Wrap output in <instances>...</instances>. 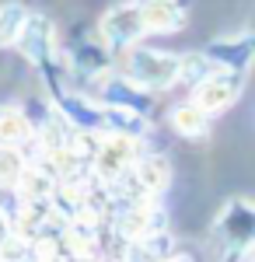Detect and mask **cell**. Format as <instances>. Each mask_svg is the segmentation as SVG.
<instances>
[{
  "instance_id": "1",
  "label": "cell",
  "mask_w": 255,
  "mask_h": 262,
  "mask_svg": "<svg viewBox=\"0 0 255 262\" xmlns=\"http://www.w3.org/2000/svg\"><path fill=\"white\" fill-rule=\"evenodd\" d=\"M122 70L137 84H143L147 91H164V88L178 84V77H182V56L147 49V46H133V49L122 53Z\"/></svg>"
},
{
  "instance_id": "2",
  "label": "cell",
  "mask_w": 255,
  "mask_h": 262,
  "mask_svg": "<svg viewBox=\"0 0 255 262\" xmlns=\"http://www.w3.org/2000/svg\"><path fill=\"white\" fill-rule=\"evenodd\" d=\"M214 234L227 245L231 255H245L255 248V203L252 200H227L214 221Z\"/></svg>"
},
{
  "instance_id": "3",
  "label": "cell",
  "mask_w": 255,
  "mask_h": 262,
  "mask_svg": "<svg viewBox=\"0 0 255 262\" xmlns=\"http://www.w3.org/2000/svg\"><path fill=\"white\" fill-rule=\"evenodd\" d=\"M112 231H116L122 242L151 238V234L168 231V213H164V206H161V203H154V196H143V200H137V203L116 206Z\"/></svg>"
},
{
  "instance_id": "4",
  "label": "cell",
  "mask_w": 255,
  "mask_h": 262,
  "mask_svg": "<svg viewBox=\"0 0 255 262\" xmlns=\"http://www.w3.org/2000/svg\"><path fill=\"white\" fill-rule=\"evenodd\" d=\"M147 35V21H143V4L140 0H122L116 7L105 11L101 18V39L109 42V49H133L140 46V39Z\"/></svg>"
},
{
  "instance_id": "5",
  "label": "cell",
  "mask_w": 255,
  "mask_h": 262,
  "mask_svg": "<svg viewBox=\"0 0 255 262\" xmlns=\"http://www.w3.org/2000/svg\"><path fill=\"white\" fill-rule=\"evenodd\" d=\"M95 98L101 105L126 108V112H137V116H151V108H154V91H147L143 84H137L126 70L122 74H101V77H95Z\"/></svg>"
},
{
  "instance_id": "6",
  "label": "cell",
  "mask_w": 255,
  "mask_h": 262,
  "mask_svg": "<svg viewBox=\"0 0 255 262\" xmlns=\"http://www.w3.org/2000/svg\"><path fill=\"white\" fill-rule=\"evenodd\" d=\"M140 158V140L137 137H126V133H101L98 154L91 164V175L98 179V185L116 182L119 175H126Z\"/></svg>"
},
{
  "instance_id": "7",
  "label": "cell",
  "mask_w": 255,
  "mask_h": 262,
  "mask_svg": "<svg viewBox=\"0 0 255 262\" xmlns=\"http://www.w3.org/2000/svg\"><path fill=\"white\" fill-rule=\"evenodd\" d=\"M245 77L248 74H235V70H214L206 81H199L193 88V101L203 105L210 116L231 108L238 98H241V88H245Z\"/></svg>"
},
{
  "instance_id": "8",
  "label": "cell",
  "mask_w": 255,
  "mask_h": 262,
  "mask_svg": "<svg viewBox=\"0 0 255 262\" xmlns=\"http://www.w3.org/2000/svg\"><path fill=\"white\" fill-rule=\"evenodd\" d=\"M217 70H235V74H248L255 63V32H241V35H227L217 39L203 49Z\"/></svg>"
},
{
  "instance_id": "9",
  "label": "cell",
  "mask_w": 255,
  "mask_h": 262,
  "mask_svg": "<svg viewBox=\"0 0 255 262\" xmlns=\"http://www.w3.org/2000/svg\"><path fill=\"white\" fill-rule=\"evenodd\" d=\"M53 46H56L53 21L46 18V14H28V25H25V32H21V39H18L14 49H18L32 67H46V63L53 60Z\"/></svg>"
},
{
  "instance_id": "10",
  "label": "cell",
  "mask_w": 255,
  "mask_h": 262,
  "mask_svg": "<svg viewBox=\"0 0 255 262\" xmlns=\"http://www.w3.org/2000/svg\"><path fill=\"white\" fill-rule=\"evenodd\" d=\"M56 192H59V175L53 171L49 161H28V168L21 171L18 185H14L18 203H49L56 200Z\"/></svg>"
},
{
  "instance_id": "11",
  "label": "cell",
  "mask_w": 255,
  "mask_h": 262,
  "mask_svg": "<svg viewBox=\"0 0 255 262\" xmlns=\"http://www.w3.org/2000/svg\"><path fill=\"white\" fill-rule=\"evenodd\" d=\"M140 4H143L147 32H154V35H172L189 25V11L182 0H140Z\"/></svg>"
},
{
  "instance_id": "12",
  "label": "cell",
  "mask_w": 255,
  "mask_h": 262,
  "mask_svg": "<svg viewBox=\"0 0 255 262\" xmlns=\"http://www.w3.org/2000/svg\"><path fill=\"white\" fill-rule=\"evenodd\" d=\"M67 63H74L77 67V74H88V77H101V74H109V42L105 39H77L74 42V49H70V56Z\"/></svg>"
},
{
  "instance_id": "13",
  "label": "cell",
  "mask_w": 255,
  "mask_h": 262,
  "mask_svg": "<svg viewBox=\"0 0 255 262\" xmlns=\"http://www.w3.org/2000/svg\"><path fill=\"white\" fill-rule=\"evenodd\" d=\"M133 171H137L140 185L147 189V196H161V192L172 185V161H168L161 150L140 154L137 164H133Z\"/></svg>"
},
{
  "instance_id": "14",
  "label": "cell",
  "mask_w": 255,
  "mask_h": 262,
  "mask_svg": "<svg viewBox=\"0 0 255 262\" xmlns=\"http://www.w3.org/2000/svg\"><path fill=\"white\" fill-rule=\"evenodd\" d=\"M168 122H172V129H175L178 137H185V140H206V133H210V112L203 105H196L193 98L175 105Z\"/></svg>"
},
{
  "instance_id": "15",
  "label": "cell",
  "mask_w": 255,
  "mask_h": 262,
  "mask_svg": "<svg viewBox=\"0 0 255 262\" xmlns=\"http://www.w3.org/2000/svg\"><path fill=\"white\" fill-rule=\"evenodd\" d=\"M32 137H35V129H32L28 116L14 105H4L0 108V147H21Z\"/></svg>"
},
{
  "instance_id": "16",
  "label": "cell",
  "mask_w": 255,
  "mask_h": 262,
  "mask_svg": "<svg viewBox=\"0 0 255 262\" xmlns=\"http://www.w3.org/2000/svg\"><path fill=\"white\" fill-rule=\"evenodd\" d=\"M25 25H28V7L25 4H14V0L11 4H0V49L18 46Z\"/></svg>"
},
{
  "instance_id": "17",
  "label": "cell",
  "mask_w": 255,
  "mask_h": 262,
  "mask_svg": "<svg viewBox=\"0 0 255 262\" xmlns=\"http://www.w3.org/2000/svg\"><path fill=\"white\" fill-rule=\"evenodd\" d=\"M25 168H28V158L18 147H0V185L4 189H14Z\"/></svg>"
},
{
  "instance_id": "18",
  "label": "cell",
  "mask_w": 255,
  "mask_h": 262,
  "mask_svg": "<svg viewBox=\"0 0 255 262\" xmlns=\"http://www.w3.org/2000/svg\"><path fill=\"white\" fill-rule=\"evenodd\" d=\"M214 70L217 67L210 63V56H206L203 49H199V53H185V56H182V77H178V81L189 84V88H196V84L206 81Z\"/></svg>"
},
{
  "instance_id": "19",
  "label": "cell",
  "mask_w": 255,
  "mask_h": 262,
  "mask_svg": "<svg viewBox=\"0 0 255 262\" xmlns=\"http://www.w3.org/2000/svg\"><path fill=\"white\" fill-rule=\"evenodd\" d=\"M14 238V231H11V221H7V213L0 210V252L7 248V242Z\"/></svg>"
},
{
  "instance_id": "20",
  "label": "cell",
  "mask_w": 255,
  "mask_h": 262,
  "mask_svg": "<svg viewBox=\"0 0 255 262\" xmlns=\"http://www.w3.org/2000/svg\"><path fill=\"white\" fill-rule=\"evenodd\" d=\"M168 262H196V259H193L189 252H178V248H175V252L168 255Z\"/></svg>"
},
{
  "instance_id": "21",
  "label": "cell",
  "mask_w": 255,
  "mask_h": 262,
  "mask_svg": "<svg viewBox=\"0 0 255 262\" xmlns=\"http://www.w3.org/2000/svg\"><path fill=\"white\" fill-rule=\"evenodd\" d=\"M241 262H255V248H252V252H245V255H241Z\"/></svg>"
}]
</instances>
